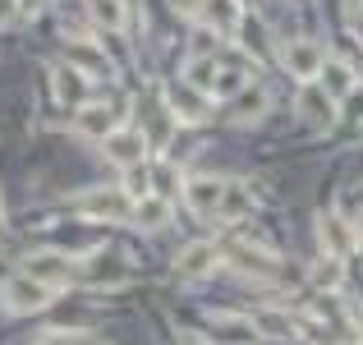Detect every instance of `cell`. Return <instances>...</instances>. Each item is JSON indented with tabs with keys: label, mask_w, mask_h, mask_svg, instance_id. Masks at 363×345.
I'll use <instances>...</instances> for the list:
<instances>
[{
	"label": "cell",
	"mask_w": 363,
	"mask_h": 345,
	"mask_svg": "<svg viewBox=\"0 0 363 345\" xmlns=\"http://www.w3.org/2000/svg\"><path fill=\"white\" fill-rule=\"evenodd\" d=\"M55 300V285H42V281H33V276H9L5 285H0V304H5L9 313H37V309H46V304Z\"/></svg>",
	"instance_id": "6da1fadb"
},
{
	"label": "cell",
	"mask_w": 363,
	"mask_h": 345,
	"mask_svg": "<svg viewBox=\"0 0 363 345\" xmlns=\"http://www.w3.org/2000/svg\"><path fill=\"white\" fill-rule=\"evenodd\" d=\"M79 207L88 217H97V221H124V217H133L129 189H88V194L79 198Z\"/></svg>",
	"instance_id": "7a4b0ae2"
},
{
	"label": "cell",
	"mask_w": 363,
	"mask_h": 345,
	"mask_svg": "<svg viewBox=\"0 0 363 345\" xmlns=\"http://www.w3.org/2000/svg\"><path fill=\"white\" fill-rule=\"evenodd\" d=\"M299 120L308 124L313 133H327L331 124H336V97H331L322 83H308V88L299 92Z\"/></svg>",
	"instance_id": "3957f363"
},
{
	"label": "cell",
	"mask_w": 363,
	"mask_h": 345,
	"mask_svg": "<svg viewBox=\"0 0 363 345\" xmlns=\"http://www.w3.org/2000/svg\"><path fill=\"white\" fill-rule=\"evenodd\" d=\"M120 115H124V111L111 106V102H83V106H79V120H74V124H79L83 138H101V143H106L111 133L120 129Z\"/></svg>",
	"instance_id": "277c9868"
},
{
	"label": "cell",
	"mask_w": 363,
	"mask_h": 345,
	"mask_svg": "<svg viewBox=\"0 0 363 345\" xmlns=\"http://www.w3.org/2000/svg\"><path fill=\"white\" fill-rule=\"evenodd\" d=\"M318 239H322V248H327V258H331V263H340V258H350V253L359 248L354 230L340 221L336 212H322V217H318Z\"/></svg>",
	"instance_id": "5b68a950"
},
{
	"label": "cell",
	"mask_w": 363,
	"mask_h": 345,
	"mask_svg": "<svg viewBox=\"0 0 363 345\" xmlns=\"http://www.w3.org/2000/svg\"><path fill=\"white\" fill-rule=\"evenodd\" d=\"M281 60H285V70H290L294 79L313 83V79L322 74V65H327V55H322L318 42H303V37H299V42H290V46L281 51Z\"/></svg>",
	"instance_id": "8992f818"
},
{
	"label": "cell",
	"mask_w": 363,
	"mask_h": 345,
	"mask_svg": "<svg viewBox=\"0 0 363 345\" xmlns=\"http://www.w3.org/2000/svg\"><path fill=\"white\" fill-rule=\"evenodd\" d=\"M69 272H74V258L55 253V248H42V253L23 258V276H33V281H42V285H60Z\"/></svg>",
	"instance_id": "52a82bcc"
},
{
	"label": "cell",
	"mask_w": 363,
	"mask_h": 345,
	"mask_svg": "<svg viewBox=\"0 0 363 345\" xmlns=\"http://www.w3.org/2000/svg\"><path fill=\"white\" fill-rule=\"evenodd\" d=\"M51 88H55V102H65V106H83L88 102V74L79 70V65H55L51 70Z\"/></svg>",
	"instance_id": "ba28073f"
},
{
	"label": "cell",
	"mask_w": 363,
	"mask_h": 345,
	"mask_svg": "<svg viewBox=\"0 0 363 345\" xmlns=\"http://www.w3.org/2000/svg\"><path fill=\"white\" fill-rule=\"evenodd\" d=\"M221 189H225V180H221V175H194V180L184 185V203L194 207V212H203V217H216Z\"/></svg>",
	"instance_id": "9c48e42d"
},
{
	"label": "cell",
	"mask_w": 363,
	"mask_h": 345,
	"mask_svg": "<svg viewBox=\"0 0 363 345\" xmlns=\"http://www.w3.org/2000/svg\"><path fill=\"white\" fill-rule=\"evenodd\" d=\"M101 148H106V157L116 161V166H129L133 170L143 161V152H147V138H143L138 129H116L106 143H101Z\"/></svg>",
	"instance_id": "30bf717a"
},
{
	"label": "cell",
	"mask_w": 363,
	"mask_h": 345,
	"mask_svg": "<svg viewBox=\"0 0 363 345\" xmlns=\"http://www.w3.org/2000/svg\"><path fill=\"white\" fill-rule=\"evenodd\" d=\"M216 263H221V248H216V244H207V239H203V244H189L184 253L175 258V272L184 276V281H198V276H207Z\"/></svg>",
	"instance_id": "8fae6325"
},
{
	"label": "cell",
	"mask_w": 363,
	"mask_h": 345,
	"mask_svg": "<svg viewBox=\"0 0 363 345\" xmlns=\"http://www.w3.org/2000/svg\"><path fill=\"white\" fill-rule=\"evenodd\" d=\"M166 102H170V115H175V120H184V124L207 120V102H203V92L189 88V83H175V88L166 92Z\"/></svg>",
	"instance_id": "7c38bea8"
},
{
	"label": "cell",
	"mask_w": 363,
	"mask_h": 345,
	"mask_svg": "<svg viewBox=\"0 0 363 345\" xmlns=\"http://www.w3.org/2000/svg\"><path fill=\"white\" fill-rule=\"evenodd\" d=\"M248 212H253V189L240 185V180H225L221 203H216V217H221V221H244Z\"/></svg>",
	"instance_id": "4fadbf2b"
},
{
	"label": "cell",
	"mask_w": 363,
	"mask_h": 345,
	"mask_svg": "<svg viewBox=\"0 0 363 345\" xmlns=\"http://www.w3.org/2000/svg\"><path fill=\"white\" fill-rule=\"evenodd\" d=\"M203 18H207V28H216V33H235V28H240V0H207Z\"/></svg>",
	"instance_id": "5bb4252c"
},
{
	"label": "cell",
	"mask_w": 363,
	"mask_h": 345,
	"mask_svg": "<svg viewBox=\"0 0 363 345\" xmlns=\"http://www.w3.org/2000/svg\"><path fill=\"white\" fill-rule=\"evenodd\" d=\"M88 14L97 28H106V33H120L124 18H129V9H124V0H88Z\"/></svg>",
	"instance_id": "9a60e30c"
},
{
	"label": "cell",
	"mask_w": 363,
	"mask_h": 345,
	"mask_svg": "<svg viewBox=\"0 0 363 345\" xmlns=\"http://www.w3.org/2000/svg\"><path fill=\"white\" fill-rule=\"evenodd\" d=\"M318 79H327V83H322V88H327L331 97H345V92H350V88H354V83H359V74L350 70L345 60H327V65H322V74H318Z\"/></svg>",
	"instance_id": "2e32d148"
},
{
	"label": "cell",
	"mask_w": 363,
	"mask_h": 345,
	"mask_svg": "<svg viewBox=\"0 0 363 345\" xmlns=\"http://www.w3.org/2000/svg\"><path fill=\"white\" fill-rule=\"evenodd\" d=\"M262 111H267V92L262 88H244L240 97H235V106H230V120L248 124V120H257Z\"/></svg>",
	"instance_id": "e0dca14e"
},
{
	"label": "cell",
	"mask_w": 363,
	"mask_h": 345,
	"mask_svg": "<svg viewBox=\"0 0 363 345\" xmlns=\"http://www.w3.org/2000/svg\"><path fill=\"white\" fill-rule=\"evenodd\" d=\"M230 267H240V272H253V276H267L276 267L272 253H253V248H230Z\"/></svg>",
	"instance_id": "ac0fdd59"
},
{
	"label": "cell",
	"mask_w": 363,
	"mask_h": 345,
	"mask_svg": "<svg viewBox=\"0 0 363 345\" xmlns=\"http://www.w3.org/2000/svg\"><path fill=\"white\" fill-rule=\"evenodd\" d=\"M133 221H138L143 230L161 226V221H166V203H161L157 194H152V198H138V203H133Z\"/></svg>",
	"instance_id": "d6986e66"
},
{
	"label": "cell",
	"mask_w": 363,
	"mask_h": 345,
	"mask_svg": "<svg viewBox=\"0 0 363 345\" xmlns=\"http://www.w3.org/2000/svg\"><path fill=\"white\" fill-rule=\"evenodd\" d=\"M69 51H74V60H83V70H101V65H106V55L97 51V42H74Z\"/></svg>",
	"instance_id": "ffe728a7"
},
{
	"label": "cell",
	"mask_w": 363,
	"mask_h": 345,
	"mask_svg": "<svg viewBox=\"0 0 363 345\" xmlns=\"http://www.w3.org/2000/svg\"><path fill=\"white\" fill-rule=\"evenodd\" d=\"M257 327L272 332V336H285V341L294 336V327H290V318H285V313H262V318H257Z\"/></svg>",
	"instance_id": "44dd1931"
},
{
	"label": "cell",
	"mask_w": 363,
	"mask_h": 345,
	"mask_svg": "<svg viewBox=\"0 0 363 345\" xmlns=\"http://www.w3.org/2000/svg\"><path fill=\"white\" fill-rule=\"evenodd\" d=\"M166 5H170V14H179V18H203L207 0H166Z\"/></svg>",
	"instance_id": "7402d4cb"
},
{
	"label": "cell",
	"mask_w": 363,
	"mask_h": 345,
	"mask_svg": "<svg viewBox=\"0 0 363 345\" xmlns=\"http://www.w3.org/2000/svg\"><path fill=\"white\" fill-rule=\"evenodd\" d=\"M221 341H235V345H253V332H248V327H221Z\"/></svg>",
	"instance_id": "603a6c76"
},
{
	"label": "cell",
	"mask_w": 363,
	"mask_h": 345,
	"mask_svg": "<svg viewBox=\"0 0 363 345\" xmlns=\"http://www.w3.org/2000/svg\"><path fill=\"white\" fill-rule=\"evenodd\" d=\"M350 23H354V33L363 37V0H354V5H350Z\"/></svg>",
	"instance_id": "cb8c5ba5"
},
{
	"label": "cell",
	"mask_w": 363,
	"mask_h": 345,
	"mask_svg": "<svg viewBox=\"0 0 363 345\" xmlns=\"http://www.w3.org/2000/svg\"><path fill=\"white\" fill-rule=\"evenodd\" d=\"M14 14H18V0H0V23H9Z\"/></svg>",
	"instance_id": "d4e9b609"
},
{
	"label": "cell",
	"mask_w": 363,
	"mask_h": 345,
	"mask_svg": "<svg viewBox=\"0 0 363 345\" xmlns=\"http://www.w3.org/2000/svg\"><path fill=\"white\" fill-rule=\"evenodd\" d=\"M42 5H46V0H18V14H37Z\"/></svg>",
	"instance_id": "484cf974"
},
{
	"label": "cell",
	"mask_w": 363,
	"mask_h": 345,
	"mask_svg": "<svg viewBox=\"0 0 363 345\" xmlns=\"http://www.w3.org/2000/svg\"><path fill=\"white\" fill-rule=\"evenodd\" d=\"M37 345H69L65 336H46V341H37Z\"/></svg>",
	"instance_id": "4316f807"
},
{
	"label": "cell",
	"mask_w": 363,
	"mask_h": 345,
	"mask_svg": "<svg viewBox=\"0 0 363 345\" xmlns=\"http://www.w3.org/2000/svg\"><path fill=\"white\" fill-rule=\"evenodd\" d=\"M0 230H5V212H0Z\"/></svg>",
	"instance_id": "83f0119b"
},
{
	"label": "cell",
	"mask_w": 363,
	"mask_h": 345,
	"mask_svg": "<svg viewBox=\"0 0 363 345\" xmlns=\"http://www.w3.org/2000/svg\"><path fill=\"white\" fill-rule=\"evenodd\" d=\"M83 345H101V341H83Z\"/></svg>",
	"instance_id": "f1b7e54d"
},
{
	"label": "cell",
	"mask_w": 363,
	"mask_h": 345,
	"mask_svg": "<svg viewBox=\"0 0 363 345\" xmlns=\"http://www.w3.org/2000/svg\"><path fill=\"white\" fill-rule=\"evenodd\" d=\"M184 345H198V341H184Z\"/></svg>",
	"instance_id": "f546056e"
}]
</instances>
